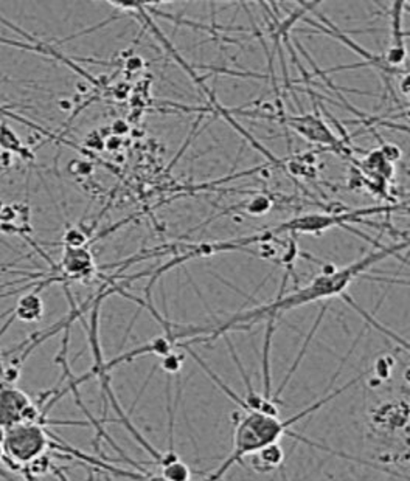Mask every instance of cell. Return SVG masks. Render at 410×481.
<instances>
[{"label": "cell", "mask_w": 410, "mask_h": 481, "mask_svg": "<svg viewBox=\"0 0 410 481\" xmlns=\"http://www.w3.org/2000/svg\"><path fill=\"white\" fill-rule=\"evenodd\" d=\"M402 247H406V244L381 247L377 252L370 253V255L347 265V268H330V270H323L322 275L316 277L303 289H297L288 295H283V290H280L278 297L273 301L266 303L263 306H258L255 309L238 312V314L230 317L227 322L218 324V326H213L210 335L207 337V342L214 340L218 335H225L227 331L230 329H249L252 324L262 320H268L271 317H278L284 311L296 309L298 306H303V304L323 300V298L342 295L355 278L362 275L364 272L368 268H372L377 261H382L387 256L398 253Z\"/></svg>", "instance_id": "1"}, {"label": "cell", "mask_w": 410, "mask_h": 481, "mask_svg": "<svg viewBox=\"0 0 410 481\" xmlns=\"http://www.w3.org/2000/svg\"><path fill=\"white\" fill-rule=\"evenodd\" d=\"M362 378H364V374H359L357 378L351 379L350 382L345 383V385H342L341 388L334 390V392L327 393L323 396V398L316 401L314 404L305 407V410L296 413L294 416H291V418H288V419H280L278 414H272V413L263 412V410H255V408H246L244 410L246 414L238 421L235 433H233V448H232V452L229 453V457L223 461V464H221L216 471L210 473V475H208L203 481H221L225 473L230 471V467L243 463L244 458L250 457L252 453L258 452L259 448H263L266 446H271V444H277L278 441L284 437V435L296 438L297 441H302V443H307L312 447L321 448V451L330 452L333 455H339V457H342V458H348L351 461H355L353 458L347 457L345 453L336 452V451H333V448L314 443V441L308 439L307 437H300V435H297L294 432H289V427L297 424L298 421L308 418V416H311L312 413H316L317 410H321V408L323 405H327L328 402L336 399L337 396L342 394L343 392H347V390H350L351 387H355L356 383L359 382Z\"/></svg>", "instance_id": "2"}, {"label": "cell", "mask_w": 410, "mask_h": 481, "mask_svg": "<svg viewBox=\"0 0 410 481\" xmlns=\"http://www.w3.org/2000/svg\"><path fill=\"white\" fill-rule=\"evenodd\" d=\"M47 435L41 426L36 424H12L5 432L3 448L6 457L16 460L19 463H31L41 457L47 447Z\"/></svg>", "instance_id": "3"}, {"label": "cell", "mask_w": 410, "mask_h": 481, "mask_svg": "<svg viewBox=\"0 0 410 481\" xmlns=\"http://www.w3.org/2000/svg\"><path fill=\"white\" fill-rule=\"evenodd\" d=\"M61 268L71 278L89 277L94 272L92 255L84 247H66Z\"/></svg>", "instance_id": "4"}, {"label": "cell", "mask_w": 410, "mask_h": 481, "mask_svg": "<svg viewBox=\"0 0 410 481\" xmlns=\"http://www.w3.org/2000/svg\"><path fill=\"white\" fill-rule=\"evenodd\" d=\"M247 458H249L253 471L259 473H268L280 469V466H282L284 461V451L283 447L277 443L259 448L258 452L252 453L250 457Z\"/></svg>", "instance_id": "5"}, {"label": "cell", "mask_w": 410, "mask_h": 481, "mask_svg": "<svg viewBox=\"0 0 410 481\" xmlns=\"http://www.w3.org/2000/svg\"><path fill=\"white\" fill-rule=\"evenodd\" d=\"M15 315L17 320L21 322H39L44 315V301L36 292L24 295L21 300L17 301V306L15 311Z\"/></svg>", "instance_id": "6"}, {"label": "cell", "mask_w": 410, "mask_h": 481, "mask_svg": "<svg viewBox=\"0 0 410 481\" xmlns=\"http://www.w3.org/2000/svg\"><path fill=\"white\" fill-rule=\"evenodd\" d=\"M0 148L8 152L22 151V141L17 139L16 132L8 125H5V123L0 125Z\"/></svg>", "instance_id": "7"}, {"label": "cell", "mask_w": 410, "mask_h": 481, "mask_svg": "<svg viewBox=\"0 0 410 481\" xmlns=\"http://www.w3.org/2000/svg\"><path fill=\"white\" fill-rule=\"evenodd\" d=\"M246 210L253 216H259V214H264L271 210V200L264 196H258L246 205Z\"/></svg>", "instance_id": "8"}, {"label": "cell", "mask_w": 410, "mask_h": 481, "mask_svg": "<svg viewBox=\"0 0 410 481\" xmlns=\"http://www.w3.org/2000/svg\"><path fill=\"white\" fill-rule=\"evenodd\" d=\"M182 357V356H180ZM178 356V354H174V353H170L168 356L165 357H162V367H164V369H166L168 373H176V371H179L180 369V365H182V359Z\"/></svg>", "instance_id": "9"}, {"label": "cell", "mask_w": 410, "mask_h": 481, "mask_svg": "<svg viewBox=\"0 0 410 481\" xmlns=\"http://www.w3.org/2000/svg\"><path fill=\"white\" fill-rule=\"evenodd\" d=\"M375 369H376V374L379 379L390 378V373H392V363H390V359L384 357V359L377 360Z\"/></svg>", "instance_id": "10"}, {"label": "cell", "mask_w": 410, "mask_h": 481, "mask_svg": "<svg viewBox=\"0 0 410 481\" xmlns=\"http://www.w3.org/2000/svg\"><path fill=\"white\" fill-rule=\"evenodd\" d=\"M142 481H168L165 477H162L160 473H148V475Z\"/></svg>", "instance_id": "11"}]
</instances>
